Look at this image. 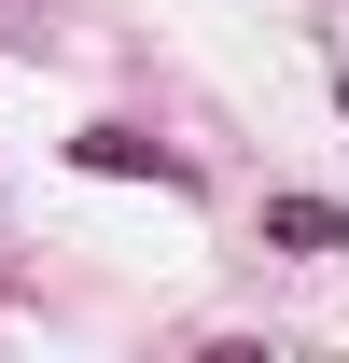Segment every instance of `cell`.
I'll return each instance as SVG.
<instances>
[{
    "instance_id": "obj_1",
    "label": "cell",
    "mask_w": 349,
    "mask_h": 363,
    "mask_svg": "<svg viewBox=\"0 0 349 363\" xmlns=\"http://www.w3.org/2000/svg\"><path fill=\"white\" fill-rule=\"evenodd\" d=\"M265 238H294V252H349V210H321V196H279V210H265Z\"/></svg>"
},
{
    "instance_id": "obj_2",
    "label": "cell",
    "mask_w": 349,
    "mask_h": 363,
    "mask_svg": "<svg viewBox=\"0 0 349 363\" xmlns=\"http://www.w3.org/2000/svg\"><path fill=\"white\" fill-rule=\"evenodd\" d=\"M84 168H154V182H182V154H154L140 126H84Z\"/></svg>"
}]
</instances>
